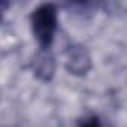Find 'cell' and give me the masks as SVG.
Masks as SVG:
<instances>
[{
    "mask_svg": "<svg viewBox=\"0 0 127 127\" xmlns=\"http://www.w3.org/2000/svg\"><path fill=\"white\" fill-rule=\"evenodd\" d=\"M30 26L39 49H51L58 29V11L54 3H42L33 9Z\"/></svg>",
    "mask_w": 127,
    "mask_h": 127,
    "instance_id": "1",
    "label": "cell"
},
{
    "mask_svg": "<svg viewBox=\"0 0 127 127\" xmlns=\"http://www.w3.org/2000/svg\"><path fill=\"white\" fill-rule=\"evenodd\" d=\"M66 69L75 76H82L91 69V55L82 45H72L66 51Z\"/></svg>",
    "mask_w": 127,
    "mask_h": 127,
    "instance_id": "2",
    "label": "cell"
},
{
    "mask_svg": "<svg viewBox=\"0 0 127 127\" xmlns=\"http://www.w3.org/2000/svg\"><path fill=\"white\" fill-rule=\"evenodd\" d=\"M32 67L40 81H51L55 73V60L51 49H39L32 63Z\"/></svg>",
    "mask_w": 127,
    "mask_h": 127,
    "instance_id": "3",
    "label": "cell"
},
{
    "mask_svg": "<svg viewBox=\"0 0 127 127\" xmlns=\"http://www.w3.org/2000/svg\"><path fill=\"white\" fill-rule=\"evenodd\" d=\"M79 127H103V126H102V123L97 117H88V118L81 121Z\"/></svg>",
    "mask_w": 127,
    "mask_h": 127,
    "instance_id": "4",
    "label": "cell"
}]
</instances>
